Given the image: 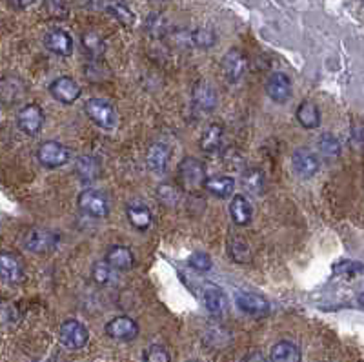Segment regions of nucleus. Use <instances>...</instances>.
I'll use <instances>...</instances> for the list:
<instances>
[{
	"label": "nucleus",
	"mask_w": 364,
	"mask_h": 362,
	"mask_svg": "<svg viewBox=\"0 0 364 362\" xmlns=\"http://www.w3.org/2000/svg\"><path fill=\"white\" fill-rule=\"evenodd\" d=\"M206 168L197 158L188 157L179 164V182L188 192L206 188Z\"/></svg>",
	"instance_id": "f257e3e1"
},
{
	"label": "nucleus",
	"mask_w": 364,
	"mask_h": 362,
	"mask_svg": "<svg viewBox=\"0 0 364 362\" xmlns=\"http://www.w3.org/2000/svg\"><path fill=\"white\" fill-rule=\"evenodd\" d=\"M84 109H86V115L97 126L104 127V130H113L117 126V109H115V106L111 102L106 101V99L93 96L89 101H86Z\"/></svg>",
	"instance_id": "f03ea898"
},
{
	"label": "nucleus",
	"mask_w": 364,
	"mask_h": 362,
	"mask_svg": "<svg viewBox=\"0 0 364 362\" xmlns=\"http://www.w3.org/2000/svg\"><path fill=\"white\" fill-rule=\"evenodd\" d=\"M37 158L44 168L48 170H55L64 164H68L71 158L70 149L64 144H61L58 140H46L37 149Z\"/></svg>",
	"instance_id": "7ed1b4c3"
},
{
	"label": "nucleus",
	"mask_w": 364,
	"mask_h": 362,
	"mask_svg": "<svg viewBox=\"0 0 364 362\" xmlns=\"http://www.w3.org/2000/svg\"><path fill=\"white\" fill-rule=\"evenodd\" d=\"M89 333L86 330L82 323L79 320L70 319L64 320L58 327V341L64 348L71 349V351H77V349H82L84 346L88 344Z\"/></svg>",
	"instance_id": "20e7f679"
},
{
	"label": "nucleus",
	"mask_w": 364,
	"mask_h": 362,
	"mask_svg": "<svg viewBox=\"0 0 364 362\" xmlns=\"http://www.w3.org/2000/svg\"><path fill=\"white\" fill-rule=\"evenodd\" d=\"M58 237L55 235L49 230H42V227H35V230H30L24 237L23 244L27 251L37 255L42 254H49L53 249L57 248Z\"/></svg>",
	"instance_id": "39448f33"
},
{
	"label": "nucleus",
	"mask_w": 364,
	"mask_h": 362,
	"mask_svg": "<svg viewBox=\"0 0 364 362\" xmlns=\"http://www.w3.org/2000/svg\"><path fill=\"white\" fill-rule=\"evenodd\" d=\"M79 208L89 217L101 218L110 213V201L102 192L89 188L79 195Z\"/></svg>",
	"instance_id": "423d86ee"
},
{
	"label": "nucleus",
	"mask_w": 364,
	"mask_h": 362,
	"mask_svg": "<svg viewBox=\"0 0 364 362\" xmlns=\"http://www.w3.org/2000/svg\"><path fill=\"white\" fill-rule=\"evenodd\" d=\"M235 304L239 310L251 317H266L270 313V302L253 292H237L235 293Z\"/></svg>",
	"instance_id": "0eeeda50"
},
{
	"label": "nucleus",
	"mask_w": 364,
	"mask_h": 362,
	"mask_svg": "<svg viewBox=\"0 0 364 362\" xmlns=\"http://www.w3.org/2000/svg\"><path fill=\"white\" fill-rule=\"evenodd\" d=\"M104 332L110 339L127 342L139 337V324L132 317L120 315V317H115V319H111L110 323L106 324Z\"/></svg>",
	"instance_id": "6e6552de"
},
{
	"label": "nucleus",
	"mask_w": 364,
	"mask_h": 362,
	"mask_svg": "<svg viewBox=\"0 0 364 362\" xmlns=\"http://www.w3.org/2000/svg\"><path fill=\"white\" fill-rule=\"evenodd\" d=\"M17 126L27 133V135H37L42 126H44V111L39 104H26L17 113Z\"/></svg>",
	"instance_id": "1a4fd4ad"
},
{
	"label": "nucleus",
	"mask_w": 364,
	"mask_h": 362,
	"mask_svg": "<svg viewBox=\"0 0 364 362\" xmlns=\"http://www.w3.org/2000/svg\"><path fill=\"white\" fill-rule=\"evenodd\" d=\"M266 93L277 104H284L290 101L291 96V80L290 77L282 71H275L268 77L266 80Z\"/></svg>",
	"instance_id": "9d476101"
},
{
	"label": "nucleus",
	"mask_w": 364,
	"mask_h": 362,
	"mask_svg": "<svg viewBox=\"0 0 364 362\" xmlns=\"http://www.w3.org/2000/svg\"><path fill=\"white\" fill-rule=\"evenodd\" d=\"M291 166L301 179H310L319 171L320 162L315 153L306 148H301L295 149L294 155H291Z\"/></svg>",
	"instance_id": "9b49d317"
},
{
	"label": "nucleus",
	"mask_w": 364,
	"mask_h": 362,
	"mask_svg": "<svg viewBox=\"0 0 364 362\" xmlns=\"http://www.w3.org/2000/svg\"><path fill=\"white\" fill-rule=\"evenodd\" d=\"M80 92H82L80 86L71 77H58L49 86V93L53 99L62 104H73L80 96Z\"/></svg>",
	"instance_id": "f8f14e48"
},
{
	"label": "nucleus",
	"mask_w": 364,
	"mask_h": 362,
	"mask_svg": "<svg viewBox=\"0 0 364 362\" xmlns=\"http://www.w3.org/2000/svg\"><path fill=\"white\" fill-rule=\"evenodd\" d=\"M246 65H248V62H246V57L242 55V51L230 49L222 58V73L226 77V80L232 84L239 82L244 77Z\"/></svg>",
	"instance_id": "ddd939ff"
},
{
	"label": "nucleus",
	"mask_w": 364,
	"mask_h": 362,
	"mask_svg": "<svg viewBox=\"0 0 364 362\" xmlns=\"http://www.w3.org/2000/svg\"><path fill=\"white\" fill-rule=\"evenodd\" d=\"M44 46L55 55H61V57H70L73 53V39L68 31L61 30H51L48 35L44 37Z\"/></svg>",
	"instance_id": "4468645a"
},
{
	"label": "nucleus",
	"mask_w": 364,
	"mask_h": 362,
	"mask_svg": "<svg viewBox=\"0 0 364 362\" xmlns=\"http://www.w3.org/2000/svg\"><path fill=\"white\" fill-rule=\"evenodd\" d=\"M194 108L199 113H211L217 108V92L204 80L194 87Z\"/></svg>",
	"instance_id": "2eb2a0df"
},
{
	"label": "nucleus",
	"mask_w": 364,
	"mask_h": 362,
	"mask_svg": "<svg viewBox=\"0 0 364 362\" xmlns=\"http://www.w3.org/2000/svg\"><path fill=\"white\" fill-rule=\"evenodd\" d=\"M127 220L133 227H137L139 232H144L153 223V213L149 210V206L144 204L142 201H132L127 204Z\"/></svg>",
	"instance_id": "dca6fc26"
},
{
	"label": "nucleus",
	"mask_w": 364,
	"mask_h": 362,
	"mask_svg": "<svg viewBox=\"0 0 364 362\" xmlns=\"http://www.w3.org/2000/svg\"><path fill=\"white\" fill-rule=\"evenodd\" d=\"M0 275H2V280L8 284H17L23 280L24 270L17 255L9 254V251L0 254Z\"/></svg>",
	"instance_id": "f3484780"
},
{
	"label": "nucleus",
	"mask_w": 364,
	"mask_h": 362,
	"mask_svg": "<svg viewBox=\"0 0 364 362\" xmlns=\"http://www.w3.org/2000/svg\"><path fill=\"white\" fill-rule=\"evenodd\" d=\"M171 149L163 142H155L149 146L148 153H146V164L153 173H164L170 164Z\"/></svg>",
	"instance_id": "a211bd4d"
},
{
	"label": "nucleus",
	"mask_w": 364,
	"mask_h": 362,
	"mask_svg": "<svg viewBox=\"0 0 364 362\" xmlns=\"http://www.w3.org/2000/svg\"><path fill=\"white\" fill-rule=\"evenodd\" d=\"M202 299H204V306L206 310L213 315H222L228 308V297L220 288L213 286V284H206L202 289Z\"/></svg>",
	"instance_id": "6ab92c4d"
},
{
	"label": "nucleus",
	"mask_w": 364,
	"mask_h": 362,
	"mask_svg": "<svg viewBox=\"0 0 364 362\" xmlns=\"http://www.w3.org/2000/svg\"><path fill=\"white\" fill-rule=\"evenodd\" d=\"M106 262H108L113 270L127 271L132 270L135 258H133L132 249L126 248V246H113V248H110L108 255H106Z\"/></svg>",
	"instance_id": "aec40b11"
},
{
	"label": "nucleus",
	"mask_w": 364,
	"mask_h": 362,
	"mask_svg": "<svg viewBox=\"0 0 364 362\" xmlns=\"http://www.w3.org/2000/svg\"><path fill=\"white\" fill-rule=\"evenodd\" d=\"M230 215H232L233 223L237 226H246V224L251 223L253 208H251L250 201L246 196L235 195L232 199V204H230Z\"/></svg>",
	"instance_id": "412c9836"
},
{
	"label": "nucleus",
	"mask_w": 364,
	"mask_h": 362,
	"mask_svg": "<svg viewBox=\"0 0 364 362\" xmlns=\"http://www.w3.org/2000/svg\"><path fill=\"white\" fill-rule=\"evenodd\" d=\"M270 358H272V362H301L303 354H301L299 346L294 344V342L281 341L272 348Z\"/></svg>",
	"instance_id": "4be33fe9"
},
{
	"label": "nucleus",
	"mask_w": 364,
	"mask_h": 362,
	"mask_svg": "<svg viewBox=\"0 0 364 362\" xmlns=\"http://www.w3.org/2000/svg\"><path fill=\"white\" fill-rule=\"evenodd\" d=\"M297 120L299 124L306 130H313V127H319L320 124V109L315 102L304 101L299 104L297 108Z\"/></svg>",
	"instance_id": "5701e85b"
},
{
	"label": "nucleus",
	"mask_w": 364,
	"mask_h": 362,
	"mask_svg": "<svg viewBox=\"0 0 364 362\" xmlns=\"http://www.w3.org/2000/svg\"><path fill=\"white\" fill-rule=\"evenodd\" d=\"M75 173L84 182H92V180H95L101 175V164L92 155H82V157H79L77 164H75Z\"/></svg>",
	"instance_id": "b1692460"
},
{
	"label": "nucleus",
	"mask_w": 364,
	"mask_h": 362,
	"mask_svg": "<svg viewBox=\"0 0 364 362\" xmlns=\"http://www.w3.org/2000/svg\"><path fill=\"white\" fill-rule=\"evenodd\" d=\"M224 140V127L220 124H210L201 137V148L206 153L219 151Z\"/></svg>",
	"instance_id": "393cba45"
},
{
	"label": "nucleus",
	"mask_w": 364,
	"mask_h": 362,
	"mask_svg": "<svg viewBox=\"0 0 364 362\" xmlns=\"http://www.w3.org/2000/svg\"><path fill=\"white\" fill-rule=\"evenodd\" d=\"M206 189L211 195L220 196V199H226L233 193L235 189V180L228 175H217V177H210L206 180Z\"/></svg>",
	"instance_id": "a878e982"
},
{
	"label": "nucleus",
	"mask_w": 364,
	"mask_h": 362,
	"mask_svg": "<svg viewBox=\"0 0 364 362\" xmlns=\"http://www.w3.org/2000/svg\"><path fill=\"white\" fill-rule=\"evenodd\" d=\"M106 11L115 18V20L123 24V26H133L135 24V13L127 4H124L123 0H111L106 4Z\"/></svg>",
	"instance_id": "bb28decb"
},
{
	"label": "nucleus",
	"mask_w": 364,
	"mask_h": 362,
	"mask_svg": "<svg viewBox=\"0 0 364 362\" xmlns=\"http://www.w3.org/2000/svg\"><path fill=\"white\" fill-rule=\"evenodd\" d=\"M319 151L326 158H337L341 155V142L332 133H322L319 137Z\"/></svg>",
	"instance_id": "cd10ccee"
},
{
	"label": "nucleus",
	"mask_w": 364,
	"mask_h": 362,
	"mask_svg": "<svg viewBox=\"0 0 364 362\" xmlns=\"http://www.w3.org/2000/svg\"><path fill=\"white\" fill-rule=\"evenodd\" d=\"M82 46L84 49L88 51L89 57H101L102 53H104V40H102V37L99 35L97 31H88V33H84Z\"/></svg>",
	"instance_id": "c85d7f7f"
},
{
	"label": "nucleus",
	"mask_w": 364,
	"mask_h": 362,
	"mask_svg": "<svg viewBox=\"0 0 364 362\" xmlns=\"http://www.w3.org/2000/svg\"><path fill=\"white\" fill-rule=\"evenodd\" d=\"M230 255L235 262H248L250 261V246L246 244V240L241 237H233L230 240Z\"/></svg>",
	"instance_id": "c756f323"
},
{
	"label": "nucleus",
	"mask_w": 364,
	"mask_h": 362,
	"mask_svg": "<svg viewBox=\"0 0 364 362\" xmlns=\"http://www.w3.org/2000/svg\"><path fill=\"white\" fill-rule=\"evenodd\" d=\"M242 182H244V188L250 189L251 193H263L266 179L261 170H248L242 177Z\"/></svg>",
	"instance_id": "7c9ffc66"
},
{
	"label": "nucleus",
	"mask_w": 364,
	"mask_h": 362,
	"mask_svg": "<svg viewBox=\"0 0 364 362\" xmlns=\"http://www.w3.org/2000/svg\"><path fill=\"white\" fill-rule=\"evenodd\" d=\"M334 273L335 275H342V277L360 275V273H364V264H360V262H356V261H341L334 266Z\"/></svg>",
	"instance_id": "2f4dec72"
},
{
	"label": "nucleus",
	"mask_w": 364,
	"mask_h": 362,
	"mask_svg": "<svg viewBox=\"0 0 364 362\" xmlns=\"http://www.w3.org/2000/svg\"><path fill=\"white\" fill-rule=\"evenodd\" d=\"M189 39H192V42L197 46V48H211L213 44H215V33L211 30H206V27H199V30H195L192 35H189Z\"/></svg>",
	"instance_id": "473e14b6"
},
{
	"label": "nucleus",
	"mask_w": 364,
	"mask_h": 362,
	"mask_svg": "<svg viewBox=\"0 0 364 362\" xmlns=\"http://www.w3.org/2000/svg\"><path fill=\"white\" fill-rule=\"evenodd\" d=\"M142 362H170V354L168 349L158 344H151L144 349L142 354Z\"/></svg>",
	"instance_id": "72a5a7b5"
},
{
	"label": "nucleus",
	"mask_w": 364,
	"mask_h": 362,
	"mask_svg": "<svg viewBox=\"0 0 364 362\" xmlns=\"http://www.w3.org/2000/svg\"><path fill=\"white\" fill-rule=\"evenodd\" d=\"M111 271H113V268L108 262H97L93 266V280L101 284V286H104V284H108L111 280Z\"/></svg>",
	"instance_id": "f704fd0d"
},
{
	"label": "nucleus",
	"mask_w": 364,
	"mask_h": 362,
	"mask_svg": "<svg viewBox=\"0 0 364 362\" xmlns=\"http://www.w3.org/2000/svg\"><path fill=\"white\" fill-rule=\"evenodd\" d=\"M158 199H161V201H163L166 206H175L180 199L179 189L173 188V186H168V184H164V186L158 188Z\"/></svg>",
	"instance_id": "c9c22d12"
},
{
	"label": "nucleus",
	"mask_w": 364,
	"mask_h": 362,
	"mask_svg": "<svg viewBox=\"0 0 364 362\" xmlns=\"http://www.w3.org/2000/svg\"><path fill=\"white\" fill-rule=\"evenodd\" d=\"M189 266L197 271H208L211 268V258L206 254H194L189 257Z\"/></svg>",
	"instance_id": "e433bc0d"
},
{
	"label": "nucleus",
	"mask_w": 364,
	"mask_h": 362,
	"mask_svg": "<svg viewBox=\"0 0 364 362\" xmlns=\"http://www.w3.org/2000/svg\"><path fill=\"white\" fill-rule=\"evenodd\" d=\"M242 362H268L266 357H264L261 351H251V354H248L244 357V361Z\"/></svg>",
	"instance_id": "4c0bfd02"
},
{
	"label": "nucleus",
	"mask_w": 364,
	"mask_h": 362,
	"mask_svg": "<svg viewBox=\"0 0 364 362\" xmlns=\"http://www.w3.org/2000/svg\"><path fill=\"white\" fill-rule=\"evenodd\" d=\"M35 0H9V6L15 9H26L33 4Z\"/></svg>",
	"instance_id": "58836bf2"
},
{
	"label": "nucleus",
	"mask_w": 364,
	"mask_h": 362,
	"mask_svg": "<svg viewBox=\"0 0 364 362\" xmlns=\"http://www.w3.org/2000/svg\"><path fill=\"white\" fill-rule=\"evenodd\" d=\"M79 2L80 6H84V8H95L101 0H79Z\"/></svg>",
	"instance_id": "ea45409f"
},
{
	"label": "nucleus",
	"mask_w": 364,
	"mask_h": 362,
	"mask_svg": "<svg viewBox=\"0 0 364 362\" xmlns=\"http://www.w3.org/2000/svg\"><path fill=\"white\" fill-rule=\"evenodd\" d=\"M359 304L364 308V293H363V295H359Z\"/></svg>",
	"instance_id": "a19ab883"
},
{
	"label": "nucleus",
	"mask_w": 364,
	"mask_h": 362,
	"mask_svg": "<svg viewBox=\"0 0 364 362\" xmlns=\"http://www.w3.org/2000/svg\"><path fill=\"white\" fill-rule=\"evenodd\" d=\"M151 2H164V0H151Z\"/></svg>",
	"instance_id": "79ce46f5"
},
{
	"label": "nucleus",
	"mask_w": 364,
	"mask_h": 362,
	"mask_svg": "<svg viewBox=\"0 0 364 362\" xmlns=\"http://www.w3.org/2000/svg\"><path fill=\"white\" fill-rule=\"evenodd\" d=\"M189 362H201V361H189Z\"/></svg>",
	"instance_id": "37998d69"
},
{
	"label": "nucleus",
	"mask_w": 364,
	"mask_h": 362,
	"mask_svg": "<svg viewBox=\"0 0 364 362\" xmlns=\"http://www.w3.org/2000/svg\"><path fill=\"white\" fill-rule=\"evenodd\" d=\"M363 2H364V0H363Z\"/></svg>",
	"instance_id": "c03bdc74"
}]
</instances>
